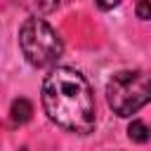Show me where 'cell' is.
Here are the masks:
<instances>
[{
  "instance_id": "5",
  "label": "cell",
  "mask_w": 151,
  "mask_h": 151,
  "mask_svg": "<svg viewBox=\"0 0 151 151\" xmlns=\"http://www.w3.org/2000/svg\"><path fill=\"white\" fill-rule=\"evenodd\" d=\"M127 137H130L132 142H137V144H144V142L151 139V127H149L144 120H132V123L127 125Z\"/></svg>"
},
{
  "instance_id": "1",
  "label": "cell",
  "mask_w": 151,
  "mask_h": 151,
  "mask_svg": "<svg viewBox=\"0 0 151 151\" xmlns=\"http://www.w3.org/2000/svg\"><path fill=\"white\" fill-rule=\"evenodd\" d=\"M42 109L47 118L76 134H90L97 123L94 92L87 78L76 71L59 66L42 83Z\"/></svg>"
},
{
  "instance_id": "6",
  "label": "cell",
  "mask_w": 151,
  "mask_h": 151,
  "mask_svg": "<svg viewBox=\"0 0 151 151\" xmlns=\"http://www.w3.org/2000/svg\"><path fill=\"white\" fill-rule=\"evenodd\" d=\"M137 17L139 19H151V2H137Z\"/></svg>"
},
{
  "instance_id": "3",
  "label": "cell",
  "mask_w": 151,
  "mask_h": 151,
  "mask_svg": "<svg viewBox=\"0 0 151 151\" xmlns=\"http://www.w3.org/2000/svg\"><path fill=\"white\" fill-rule=\"evenodd\" d=\"M106 99L113 113L130 118L151 101V76L142 71H118L106 83Z\"/></svg>"
},
{
  "instance_id": "2",
  "label": "cell",
  "mask_w": 151,
  "mask_h": 151,
  "mask_svg": "<svg viewBox=\"0 0 151 151\" xmlns=\"http://www.w3.org/2000/svg\"><path fill=\"white\" fill-rule=\"evenodd\" d=\"M19 47L26 61L35 68H47L64 54V42L59 33L40 17H28L19 28Z\"/></svg>"
},
{
  "instance_id": "4",
  "label": "cell",
  "mask_w": 151,
  "mask_h": 151,
  "mask_svg": "<svg viewBox=\"0 0 151 151\" xmlns=\"http://www.w3.org/2000/svg\"><path fill=\"white\" fill-rule=\"evenodd\" d=\"M9 116H12V123H17V125L28 123L31 116H33V106H31V101L24 99V97L14 99V101H12V109H9Z\"/></svg>"
}]
</instances>
